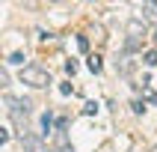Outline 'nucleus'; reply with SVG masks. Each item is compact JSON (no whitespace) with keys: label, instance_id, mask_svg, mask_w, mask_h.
Returning <instances> with one entry per match:
<instances>
[{"label":"nucleus","instance_id":"obj_1","mask_svg":"<svg viewBox=\"0 0 157 152\" xmlns=\"http://www.w3.org/2000/svg\"><path fill=\"white\" fill-rule=\"evenodd\" d=\"M6 113L15 122L18 134L27 137L30 134V101L27 98H18V96H6Z\"/></svg>","mask_w":157,"mask_h":152},{"label":"nucleus","instance_id":"obj_2","mask_svg":"<svg viewBox=\"0 0 157 152\" xmlns=\"http://www.w3.org/2000/svg\"><path fill=\"white\" fill-rule=\"evenodd\" d=\"M21 84L42 89V87H48V84H51V72L42 69V66H24V69H21Z\"/></svg>","mask_w":157,"mask_h":152},{"label":"nucleus","instance_id":"obj_3","mask_svg":"<svg viewBox=\"0 0 157 152\" xmlns=\"http://www.w3.org/2000/svg\"><path fill=\"white\" fill-rule=\"evenodd\" d=\"M128 36H131V39H128V51H133V48L140 45V36H145V24L136 21V18L128 21Z\"/></svg>","mask_w":157,"mask_h":152},{"label":"nucleus","instance_id":"obj_4","mask_svg":"<svg viewBox=\"0 0 157 152\" xmlns=\"http://www.w3.org/2000/svg\"><path fill=\"white\" fill-rule=\"evenodd\" d=\"M21 146H24V152H51L48 146H44V140H42L36 131H30L27 137H21Z\"/></svg>","mask_w":157,"mask_h":152},{"label":"nucleus","instance_id":"obj_5","mask_svg":"<svg viewBox=\"0 0 157 152\" xmlns=\"http://www.w3.org/2000/svg\"><path fill=\"white\" fill-rule=\"evenodd\" d=\"M142 18L157 21V3H142Z\"/></svg>","mask_w":157,"mask_h":152},{"label":"nucleus","instance_id":"obj_6","mask_svg":"<svg viewBox=\"0 0 157 152\" xmlns=\"http://www.w3.org/2000/svg\"><path fill=\"white\" fill-rule=\"evenodd\" d=\"M142 60H145V66H157V51H145Z\"/></svg>","mask_w":157,"mask_h":152},{"label":"nucleus","instance_id":"obj_7","mask_svg":"<svg viewBox=\"0 0 157 152\" xmlns=\"http://www.w3.org/2000/svg\"><path fill=\"white\" fill-rule=\"evenodd\" d=\"M89 72H101V57H89Z\"/></svg>","mask_w":157,"mask_h":152},{"label":"nucleus","instance_id":"obj_8","mask_svg":"<svg viewBox=\"0 0 157 152\" xmlns=\"http://www.w3.org/2000/svg\"><path fill=\"white\" fill-rule=\"evenodd\" d=\"M51 125H53V116H51V110H48V113L42 116V128H44V131H51Z\"/></svg>","mask_w":157,"mask_h":152},{"label":"nucleus","instance_id":"obj_9","mask_svg":"<svg viewBox=\"0 0 157 152\" xmlns=\"http://www.w3.org/2000/svg\"><path fill=\"white\" fill-rule=\"evenodd\" d=\"M6 63H12V66H21V63H24V54H21V51H15V54H12V57H9Z\"/></svg>","mask_w":157,"mask_h":152},{"label":"nucleus","instance_id":"obj_10","mask_svg":"<svg viewBox=\"0 0 157 152\" xmlns=\"http://www.w3.org/2000/svg\"><path fill=\"white\" fill-rule=\"evenodd\" d=\"M0 84H3V87H6V84H9V72H6V66L0 69Z\"/></svg>","mask_w":157,"mask_h":152},{"label":"nucleus","instance_id":"obj_11","mask_svg":"<svg viewBox=\"0 0 157 152\" xmlns=\"http://www.w3.org/2000/svg\"><path fill=\"white\" fill-rule=\"evenodd\" d=\"M95 110H98V105H95V101H89V105L83 107V113H95Z\"/></svg>","mask_w":157,"mask_h":152},{"label":"nucleus","instance_id":"obj_12","mask_svg":"<svg viewBox=\"0 0 157 152\" xmlns=\"http://www.w3.org/2000/svg\"><path fill=\"white\" fill-rule=\"evenodd\" d=\"M154 42H157V27H154Z\"/></svg>","mask_w":157,"mask_h":152},{"label":"nucleus","instance_id":"obj_13","mask_svg":"<svg viewBox=\"0 0 157 152\" xmlns=\"http://www.w3.org/2000/svg\"><path fill=\"white\" fill-rule=\"evenodd\" d=\"M154 152H157V149H154Z\"/></svg>","mask_w":157,"mask_h":152}]
</instances>
